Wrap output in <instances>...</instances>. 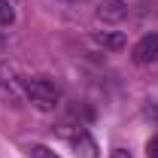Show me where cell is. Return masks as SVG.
I'll return each mask as SVG.
<instances>
[{"label": "cell", "mask_w": 158, "mask_h": 158, "mask_svg": "<svg viewBox=\"0 0 158 158\" xmlns=\"http://www.w3.org/2000/svg\"><path fill=\"white\" fill-rule=\"evenodd\" d=\"M24 94L31 98V103L37 110H55L61 100V88L46 76H34V79H24Z\"/></svg>", "instance_id": "1"}, {"label": "cell", "mask_w": 158, "mask_h": 158, "mask_svg": "<svg viewBox=\"0 0 158 158\" xmlns=\"http://www.w3.org/2000/svg\"><path fill=\"white\" fill-rule=\"evenodd\" d=\"M24 82L15 76V70L9 67V64H3L0 61V103H6V106H21L24 103Z\"/></svg>", "instance_id": "2"}, {"label": "cell", "mask_w": 158, "mask_h": 158, "mask_svg": "<svg viewBox=\"0 0 158 158\" xmlns=\"http://www.w3.org/2000/svg\"><path fill=\"white\" fill-rule=\"evenodd\" d=\"M134 64H140V67H158V34H146L134 46Z\"/></svg>", "instance_id": "3"}, {"label": "cell", "mask_w": 158, "mask_h": 158, "mask_svg": "<svg viewBox=\"0 0 158 158\" xmlns=\"http://www.w3.org/2000/svg\"><path fill=\"white\" fill-rule=\"evenodd\" d=\"M128 3L125 0H100L98 6V19L103 21V24H122V21L128 19Z\"/></svg>", "instance_id": "4"}, {"label": "cell", "mask_w": 158, "mask_h": 158, "mask_svg": "<svg viewBox=\"0 0 158 158\" xmlns=\"http://www.w3.org/2000/svg\"><path fill=\"white\" fill-rule=\"evenodd\" d=\"M70 143H73L76 155H85V158H94V155H98V146H94V140L88 137L85 131H79V134H73V137H70Z\"/></svg>", "instance_id": "5"}, {"label": "cell", "mask_w": 158, "mask_h": 158, "mask_svg": "<svg viewBox=\"0 0 158 158\" xmlns=\"http://www.w3.org/2000/svg\"><path fill=\"white\" fill-rule=\"evenodd\" d=\"M94 40H98L103 49H122L125 46V34H118V31H100Z\"/></svg>", "instance_id": "6"}, {"label": "cell", "mask_w": 158, "mask_h": 158, "mask_svg": "<svg viewBox=\"0 0 158 158\" xmlns=\"http://www.w3.org/2000/svg\"><path fill=\"white\" fill-rule=\"evenodd\" d=\"M15 21V9H12V0H0V27H9Z\"/></svg>", "instance_id": "7"}, {"label": "cell", "mask_w": 158, "mask_h": 158, "mask_svg": "<svg viewBox=\"0 0 158 158\" xmlns=\"http://www.w3.org/2000/svg\"><path fill=\"white\" fill-rule=\"evenodd\" d=\"M31 158H58L52 149H46V146H34L31 149Z\"/></svg>", "instance_id": "8"}, {"label": "cell", "mask_w": 158, "mask_h": 158, "mask_svg": "<svg viewBox=\"0 0 158 158\" xmlns=\"http://www.w3.org/2000/svg\"><path fill=\"white\" fill-rule=\"evenodd\" d=\"M146 152H149V158H158V137H152V140H149Z\"/></svg>", "instance_id": "9"}, {"label": "cell", "mask_w": 158, "mask_h": 158, "mask_svg": "<svg viewBox=\"0 0 158 158\" xmlns=\"http://www.w3.org/2000/svg\"><path fill=\"white\" fill-rule=\"evenodd\" d=\"M110 158H134V155H131L128 149H113V155H110Z\"/></svg>", "instance_id": "10"}, {"label": "cell", "mask_w": 158, "mask_h": 158, "mask_svg": "<svg viewBox=\"0 0 158 158\" xmlns=\"http://www.w3.org/2000/svg\"><path fill=\"white\" fill-rule=\"evenodd\" d=\"M70 3H76V0H70Z\"/></svg>", "instance_id": "11"}]
</instances>
